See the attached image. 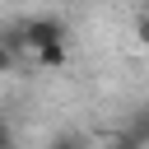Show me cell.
Listing matches in <instances>:
<instances>
[{
  "mask_svg": "<svg viewBox=\"0 0 149 149\" xmlns=\"http://www.w3.org/2000/svg\"><path fill=\"white\" fill-rule=\"evenodd\" d=\"M70 33H65V19H56V14H33L28 23H23V42H28V51H37V47H51V42H65Z\"/></svg>",
  "mask_w": 149,
  "mask_h": 149,
  "instance_id": "1",
  "label": "cell"
},
{
  "mask_svg": "<svg viewBox=\"0 0 149 149\" xmlns=\"http://www.w3.org/2000/svg\"><path fill=\"white\" fill-rule=\"evenodd\" d=\"M33 56H37V65H42V70H61V65H65V42H51V47H37Z\"/></svg>",
  "mask_w": 149,
  "mask_h": 149,
  "instance_id": "2",
  "label": "cell"
},
{
  "mask_svg": "<svg viewBox=\"0 0 149 149\" xmlns=\"http://www.w3.org/2000/svg\"><path fill=\"white\" fill-rule=\"evenodd\" d=\"M135 37H140V42H144V47H149V14H144V19H140V28H135Z\"/></svg>",
  "mask_w": 149,
  "mask_h": 149,
  "instance_id": "3",
  "label": "cell"
}]
</instances>
